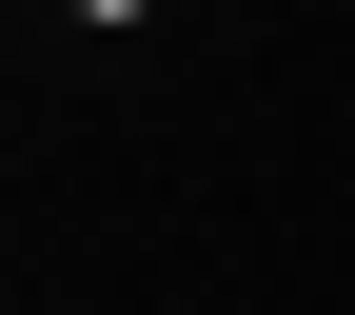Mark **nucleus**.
Wrapping results in <instances>:
<instances>
[{
  "instance_id": "nucleus-1",
  "label": "nucleus",
  "mask_w": 355,
  "mask_h": 315,
  "mask_svg": "<svg viewBox=\"0 0 355 315\" xmlns=\"http://www.w3.org/2000/svg\"><path fill=\"white\" fill-rule=\"evenodd\" d=\"M60 20H158V0H60Z\"/></svg>"
},
{
  "instance_id": "nucleus-2",
  "label": "nucleus",
  "mask_w": 355,
  "mask_h": 315,
  "mask_svg": "<svg viewBox=\"0 0 355 315\" xmlns=\"http://www.w3.org/2000/svg\"><path fill=\"white\" fill-rule=\"evenodd\" d=\"M178 315H217V296H178ZM237 315H257V296H237Z\"/></svg>"
},
{
  "instance_id": "nucleus-3",
  "label": "nucleus",
  "mask_w": 355,
  "mask_h": 315,
  "mask_svg": "<svg viewBox=\"0 0 355 315\" xmlns=\"http://www.w3.org/2000/svg\"><path fill=\"white\" fill-rule=\"evenodd\" d=\"M0 315H20V296H0Z\"/></svg>"
}]
</instances>
